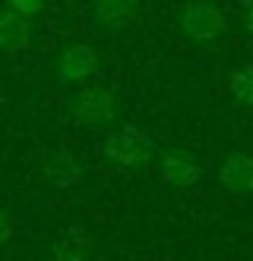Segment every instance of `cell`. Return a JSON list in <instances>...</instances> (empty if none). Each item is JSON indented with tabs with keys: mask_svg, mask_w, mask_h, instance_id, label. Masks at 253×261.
Masks as SVG:
<instances>
[{
	"mask_svg": "<svg viewBox=\"0 0 253 261\" xmlns=\"http://www.w3.org/2000/svg\"><path fill=\"white\" fill-rule=\"evenodd\" d=\"M242 28H245V33H248V36H253V8H248V16H245Z\"/></svg>",
	"mask_w": 253,
	"mask_h": 261,
	"instance_id": "14",
	"label": "cell"
},
{
	"mask_svg": "<svg viewBox=\"0 0 253 261\" xmlns=\"http://www.w3.org/2000/svg\"><path fill=\"white\" fill-rule=\"evenodd\" d=\"M180 30L196 44H207L226 33V14L212 3H191L177 16Z\"/></svg>",
	"mask_w": 253,
	"mask_h": 261,
	"instance_id": "2",
	"label": "cell"
},
{
	"mask_svg": "<svg viewBox=\"0 0 253 261\" xmlns=\"http://www.w3.org/2000/svg\"><path fill=\"white\" fill-rule=\"evenodd\" d=\"M8 240H11V223H8V218L0 212V248H3Z\"/></svg>",
	"mask_w": 253,
	"mask_h": 261,
	"instance_id": "13",
	"label": "cell"
},
{
	"mask_svg": "<svg viewBox=\"0 0 253 261\" xmlns=\"http://www.w3.org/2000/svg\"><path fill=\"white\" fill-rule=\"evenodd\" d=\"M220 185L234 193H250L253 191V158L245 152H232L223 161L218 171Z\"/></svg>",
	"mask_w": 253,
	"mask_h": 261,
	"instance_id": "9",
	"label": "cell"
},
{
	"mask_svg": "<svg viewBox=\"0 0 253 261\" xmlns=\"http://www.w3.org/2000/svg\"><path fill=\"white\" fill-rule=\"evenodd\" d=\"M90 253V234L82 226H65L52 240V261H85Z\"/></svg>",
	"mask_w": 253,
	"mask_h": 261,
	"instance_id": "8",
	"label": "cell"
},
{
	"mask_svg": "<svg viewBox=\"0 0 253 261\" xmlns=\"http://www.w3.org/2000/svg\"><path fill=\"white\" fill-rule=\"evenodd\" d=\"M237 3H240L242 8H253V0H237Z\"/></svg>",
	"mask_w": 253,
	"mask_h": 261,
	"instance_id": "15",
	"label": "cell"
},
{
	"mask_svg": "<svg viewBox=\"0 0 253 261\" xmlns=\"http://www.w3.org/2000/svg\"><path fill=\"white\" fill-rule=\"evenodd\" d=\"M114 117V95L104 87L82 90L73 101V120L79 125H106Z\"/></svg>",
	"mask_w": 253,
	"mask_h": 261,
	"instance_id": "4",
	"label": "cell"
},
{
	"mask_svg": "<svg viewBox=\"0 0 253 261\" xmlns=\"http://www.w3.org/2000/svg\"><path fill=\"white\" fill-rule=\"evenodd\" d=\"M3 103H6V93L0 90V106H3Z\"/></svg>",
	"mask_w": 253,
	"mask_h": 261,
	"instance_id": "16",
	"label": "cell"
},
{
	"mask_svg": "<svg viewBox=\"0 0 253 261\" xmlns=\"http://www.w3.org/2000/svg\"><path fill=\"white\" fill-rule=\"evenodd\" d=\"M30 46V22L24 14H16L11 8L0 11V49L3 52H22Z\"/></svg>",
	"mask_w": 253,
	"mask_h": 261,
	"instance_id": "10",
	"label": "cell"
},
{
	"mask_svg": "<svg viewBox=\"0 0 253 261\" xmlns=\"http://www.w3.org/2000/svg\"><path fill=\"white\" fill-rule=\"evenodd\" d=\"M229 90H232V95L240 103L253 106V65H242V68H237L232 73V79H229Z\"/></svg>",
	"mask_w": 253,
	"mask_h": 261,
	"instance_id": "11",
	"label": "cell"
},
{
	"mask_svg": "<svg viewBox=\"0 0 253 261\" xmlns=\"http://www.w3.org/2000/svg\"><path fill=\"white\" fill-rule=\"evenodd\" d=\"M98 73V55L90 44H71L63 49L57 60V82L60 85H77V82Z\"/></svg>",
	"mask_w": 253,
	"mask_h": 261,
	"instance_id": "3",
	"label": "cell"
},
{
	"mask_svg": "<svg viewBox=\"0 0 253 261\" xmlns=\"http://www.w3.org/2000/svg\"><path fill=\"white\" fill-rule=\"evenodd\" d=\"M139 0H93L90 3V19L98 28L122 30L136 19Z\"/></svg>",
	"mask_w": 253,
	"mask_h": 261,
	"instance_id": "6",
	"label": "cell"
},
{
	"mask_svg": "<svg viewBox=\"0 0 253 261\" xmlns=\"http://www.w3.org/2000/svg\"><path fill=\"white\" fill-rule=\"evenodd\" d=\"M161 179L174 188H191L201 179V166L193 161V155L188 150H169L161 158Z\"/></svg>",
	"mask_w": 253,
	"mask_h": 261,
	"instance_id": "5",
	"label": "cell"
},
{
	"mask_svg": "<svg viewBox=\"0 0 253 261\" xmlns=\"http://www.w3.org/2000/svg\"><path fill=\"white\" fill-rule=\"evenodd\" d=\"M41 171H44V179L55 188H71L82 179V166L77 163V158L57 147V150H49L44 155V163H41Z\"/></svg>",
	"mask_w": 253,
	"mask_h": 261,
	"instance_id": "7",
	"label": "cell"
},
{
	"mask_svg": "<svg viewBox=\"0 0 253 261\" xmlns=\"http://www.w3.org/2000/svg\"><path fill=\"white\" fill-rule=\"evenodd\" d=\"M155 152V142L153 136L147 134L144 128H136V125H122L120 130L106 136L104 142V155L120 166H142L153 158Z\"/></svg>",
	"mask_w": 253,
	"mask_h": 261,
	"instance_id": "1",
	"label": "cell"
},
{
	"mask_svg": "<svg viewBox=\"0 0 253 261\" xmlns=\"http://www.w3.org/2000/svg\"><path fill=\"white\" fill-rule=\"evenodd\" d=\"M3 6L16 11V14L30 16V14H38L41 8H44V0H3Z\"/></svg>",
	"mask_w": 253,
	"mask_h": 261,
	"instance_id": "12",
	"label": "cell"
}]
</instances>
